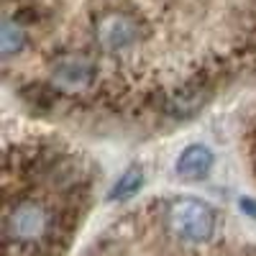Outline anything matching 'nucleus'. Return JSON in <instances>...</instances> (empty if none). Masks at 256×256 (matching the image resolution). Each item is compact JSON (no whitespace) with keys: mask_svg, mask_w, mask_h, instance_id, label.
I'll list each match as a JSON object with an SVG mask.
<instances>
[{"mask_svg":"<svg viewBox=\"0 0 256 256\" xmlns=\"http://www.w3.org/2000/svg\"><path fill=\"white\" fill-rule=\"evenodd\" d=\"M52 230V216L44 205L24 200L8 208L6 236L10 244H34Z\"/></svg>","mask_w":256,"mask_h":256,"instance_id":"2","label":"nucleus"},{"mask_svg":"<svg viewBox=\"0 0 256 256\" xmlns=\"http://www.w3.org/2000/svg\"><path fill=\"white\" fill-rule=\"evenodd\" d=\"M166 226L184 244H205L216 230V218L198 200H177L166 212Z\"/></svg>","mask_w":256,"mask_h":256,"instance_id":"1","label":"nucleus"},{"mask_svg":"<svg viewBox=\"0 0 256 256\" xmlns=\"http://www.w3.org/2000/svg\"><path fill=\"white\" fill-rule=\"evenodd\" d=\"M208 166H210V154L200 146H192L180 159V174L195 180V177H202L208 172Z\"/></svg>","mask_w":256,"mask_h":256,"instance_id":"3","label":"nucleus"}]
</instances>
